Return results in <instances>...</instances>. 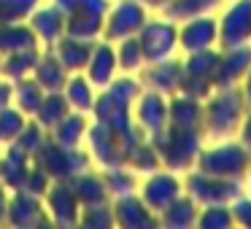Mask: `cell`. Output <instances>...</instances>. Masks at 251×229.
I'll list each match as a JSON object with an SVG mask.
<instances>
[{
  "mask_svg": "<svg viewBox=\"0 0 251 229\" xmlns=\"http://www.w3.org/2000/svg\"><path fill=\"white\" fill-rule=\"evenodd\" d=\"M249 111L240 87H227V89H213L202 100V132L205 140H224L232 137L243 124V116Z\"/></svg>",
  "mask_w": 251,
  "mask_h": 229,
  "instance_id": "obj_1",
  "label": "cell"
},
{
  "mask_svg": "<svg viewBox=\"0 0 251 229\" xmlns=\"http://www.w3.org/2000/svg\"><path fill=\"white\" fill-rule=\"evenodd\" d=\"M151 146L157 148L165 170L173 173H186L195 167L197 154L205 146V132L202 130H184V127H165L159 135L149 137Z\"/></svg>",
  "mask_w": 251,
  "mask_h": 229,
  "instance_id": "obj_2",
  "label": "cell"
},
{
  "mask_svg": "<svg viewBox=\"0 0 251 229\" xmlns=\"http://www.w3.org/2000/svg\"><path fill=\"white\" fill-rule=\"evenodd\" d=\"M89 143V157L92 162H98L100 167H122L130 162V154L138 143H143L146 137H130L125 132L114 130V127L103 124V121H89L87 137Z\"/></svg>",
  "mask_w": 251,
  "mask_h": 229,
  "instance_id": "obj_3",
  "label": "cell"
},
{
  "mask_svg": "<svg viewBox=\"0 0 251 229\" xmlns=\"http://www.w3.org/2000/svg\"><path fill=\"white\" fill-rule=\"evenodd\" d=\"M195 164L202 173L219 175V178L243 181L249 175V167H251V151L240 140L224 137V140L213 143V146H202Z\"/></svg>",
  "mask_w": 251,
  "mask_h": 229,
  "instance_id": "obj_4",
  "label": "cell"
},
{
  "mask_svg": "<svg viewBox=\"0 0 251 229\" xmlns=\"http://www.w3.org/2000/svg\"><path fill=\"white\" fill-rule=\"evenodd\" d=\"M33 164L44 170L51 181H68V178H73V175L89 170L92 157H89V151H81V146L78 148L62 146V143H57L51 135H46L44 146L33 154Z\"/></svg>",
  "mask_w": 251,
  "mask_h": 229,
  "instance_id": "obj_5",
  "label": "cell"
},
{
  "mask_svg": "<svg viewBox=\"0 0 251 229\" xmlns=\"http://www.w3.org/2000/svg\"><path fill=\"white\" fill-rule=\"evenodd\" d=\"M184 191L197 202L200 207L205 205H229L243 194V181L219 178V175L202 173V170H186Z\"/></svg>",
  "mask_w": 251,
  "mask_h": 229,
  "instance_id": "obj_6",
  "label": "cell"
},
{
  "mask_svg": "<svg viewBox=\"0 0 251 229\" xmlns=\"http://www.w3.org/2000/svg\"><path fill=\"white\" fill-rule=\"evenodd\" d=\"M146 22H149V8L141 0H119L114 8L108 6L103 24V41L119 44L125 38H132V35L141 33Z\"/></svg>",
  "mask_w": 251,
  "mask_h": 229,
  "instance_id": "obj_7",
  "label": "cell"
},
{
  "mask_svg": "<svg viewBox=\"0 0 251 229\" xmlns=\"http://www.w3.org/2000/svg\"><path fill=\"white\" fill-rule=\"evenodd\" d=\"M138 41H141V51L146 62H159L168 60V57L176 54L178 49V27L170 19H149L143 24V30L138 33Z\"/></svg>",
  "mask_w": 251,
  "mask_h": 229,
  "instance_id": "obj_8",
  "label": "cell"
},
{
  "mask_svg": "<svg viewBox=\"0 0 251 229\" xmlns=\"http://www.w3.org/2000/svg\"><path fill=\"white\" fill-rule=\"evenodd\" d=\"M138 194H141V200L159 216L176 197L184 194V181H178V173H173V170L159 167V170H154V173L146 175V181L141 183V191H138Z\"/></svg>",
  "mask_w": 251,
  "mask_h": 229,
  "instance_id": "obj_9",
  "label": "cell"
},
{
  "mask_svg": "<svg viewBox=\"0 0 251 229\" xmlns=\"http://www.w3.org/2000/svg\"><path fill=\"white\" fill-rule=\"evenodd\" d=\"M251 44V0H235L219 19V49Z\"/></svg>",
  "mask_w": 251,
  "mask_h": 229,
  "instance_id": "obj_10",
  "label": "cell"
},
{
  "mask_svg": "<svg viewBox=\"0 0 251 229\" xmlns=\"http://www.w3.org/2000/svg\"><path fill=\"white\" fill-rule=\"evenodd\" d=\"M181 76H184V60H178V57H168V60H159V62H146L138 70L141 87L151 89V92H159L165 97L178 92Z\"/></svg>",
  "mask_w": 251,
  "mask_h": 229,
  "instance_id": "obj_11",
  "label": "cell"
},
{
  "mask_svg": "<svg viewBox=\"0 0 251 229\" xmlns=\"http://www.w3.org/2000/svg\"><path fill=\"white\" fill-rule=\"evenodd\" d=\"M132 119L146 137H154L168 127V97L151 89H143L132 105Z\"/></svg>",
  "mask_w": 251,
  "mask_h": 229,
  "instance_id": "obj_12",
  "label": "cell"
},
{
  "mask_svg": "<svg viewBox=\"0 0 251 229\" xmlns=\"http://www.w3.org/2000/svg\"><path fill=\"white\" fill-rule=\"evenodd\" d=\"M251 68V44L232 46V49H219V65L213 73V89L240 87Z\"/></svg>",
  "mask_w": 251,
  "mask_h": 229,
  "instance_id": "obj_13",
  "label": "cell"
},
{
  "mask_svg": "<svg viewBox=\"0 0 251 229\" xmlns=\"http://www.w3.org/2000/svg\"><path fill=\"white\" fill-rule=\"evenodd\" d=\"M219 44V19L208 17H195L181 22L178 27V49L184 54H192V51H202V49H216Z\"/></svg>",
  "mask_w": 251,
  "mask_h": 229,
  "instance_id": "obj_14",
  "label": "cell"
},
{
  "mask_svg": "<svg viewBox=\"0 0 251 229\" xmlns=\"http://www.w3.org/2000/svg\"><path fill=\"white\" fill-rule=\"evenodd\" d=\"M44 205H46V213H49L51 224H60V227L78 224L81 202L76 200V194L68 186V181H51L49 191L44 194Z\"/></svg>",
  "mask_w": 251,
  "mask_h": 229,
  "instance_id": "obj_15",
  "label": "cell"
},
{
  "mask_svg": "<svg viewBox=\"0 0 251 229\" xmlns=\"http://www.w3.org/2000/svg\"><path fill=\"white\" fill-rule=\"evenodd\" d=\"M114 224L116 227H125V229H154L159 227V216L141 200L138 191L125 197H114Z\"/></svg>",
  "mask_w": 251,
  "mask_h": 229,
  "instance_id": "obj_16",
  "label": "cell"
},
{
  "mask_svg": "<svg viewBox=\"0 0 251 229\" xmlns=\"http://www.w3.org/2000/svg\"><path fill=\"white\" fill-rule=\"evenodd\" d=\"M6 224L11 227H41V224H51L49 213H46L44 197L27 194V191H11L6 210Z\"/></svg>",
  "mask_w": 251,
  "mask_h": 229,
  "instance_id": "obj_17",
  "label": "cell"
},
{
  "mask_svg": "<svg viewBox=\"0 0 251 229\" xmlns=\"http://www.w3.org/2000/svg\"><path fill=\"white\" fill-rule=\"evenodd\" d=\"M119 73V60H116V46L108 41H98L95 51L89 57L87 68H84V76L89 78L95 89H105Z\"/></svg>",
  "mask_w": 251,
  "mask_h": 229,
  "instance_id": "obj_18",
  "label": "cell"
},
{
  "mask_svg": "<svg viewBox=\"0 0 251 229\" xmlns=\"http://www.w3.org/2000/svg\"><path fill=\"white\" fill-rule=\"evenodd\" d=\"M27 24L33 27V33L38 35L41 46H54L57 41L65 35V11L51 6H38L27 17Z\"/></svg>",
  "mask_w": 251,
  "mask_h": 229,
  "instance_id": "obj_19",
  "label": "cell"
},
{
  "mask_svg": "<svg viewBox=\"0 0 251 229\" xmlns=\"http://www.w3.org/2000/svg\"><path fill=\"white\" fill-rule=\"evenodd\" d=\"M30 167H33V157L8 143L6 151L0 154V183L8 186V191H19L27 178Z\"/></svg>",
  "mask_w": 251,
  "mask_h": 229,
  "instance_id": "obj_20",
  "label": "cell"
},
{
  "mask_svg": "<svg viewBox=\"0 0 251 229\" xmlns=\"http://www.w3.org/2000/svg\"><path fill=\"white\" fill-rule=\"evenodd\" d=\"M33 78L46 89V92H62L68 78H71V70L60 62V57L54 54V49L46 46V51H41L38 62H35Z\"/></svg>",
  "mask_w": 251,
  "mask_h": 229,
  "instance_id": "obj_21",
  "label": "cell"
},
{
  "mask_svg": "<svg viewBox=\"0 0 251 229\" xmlns=\"http://www.w3.org/2000/svg\"><path fill=\"white\" fill-rule=\"evenodd\" d=\"M168 124L184 127V130H202V100L186 97V94H170L168 97Z\"/></svg>",
  "mask_w": 251,
  "mask_h": 229,
  "instance_id": "obj_22",
  "label": "cell"
},
{
  "mask_svg": "<svg viewBox=\"0 0 251 229\" xmlns=\"http://www.w3.org/2000/svg\"><path fill=\"white\" fill-rule=\"evenodd\" d=\"M30 49H41V41L27 22H0V54L8 57Z\"/></svg>",
  "mask_w": 251,
  "mask_h": 229,
  "instance_id": "obj_23",
  "label": "cell"
},
{
  "mask_svg": "<svg viewBox=\"0 0 251 229\" xmlns=\"http://www.w3.org/2000/svg\"><path fill=\"white\" fill-rule=\"evenodd\" d=\"M105 14L108 11H98V8H81V11L68 14L65 17V35H71V38H84V41L103 38Z\"/></svg>",
  "mask_w": 251,
  "mask_h": 229,
  "instance_id": "obj_24",
  "label": "cell"
},
{
  "mask_svg": "<svg viewBox=\"0 0 251 229\" xmlns=\"http://www.w3.org/2000/svg\"><path fill=\"white\" fill-rule=\"evenodd\" d=\"M95 44H98V41H84V38H71V35H62V38L57 41L51 49H54V54L60 57V62L71 73H84L89 57H92V51H95Z\"/></svg>",
  "mask_w": 251,
  "mask_h": 229,
  "instance_id": "obj_25",
  "label": "cell"
},
{
  "mask_svg": "<svg viewBox=\"0 0 251 229\" xmlns=\"http://www.w3.org/2000/svg\"><path fill=\"white\" fill-rule=\"evenodd\" d=\"M68 186L73 189L76 200L84 205H95V202H105L111 200L108 197V189H105V181H103V173H92V170H84V173L68 178Z\"/></svg>",
  "mask_w": 251,
  "mask_h": 229,
  "instance_id": "obj_26",
  "label": "cell"
},
{
  "mask_svg": "<svg viewBox=\"0 0 251 229\" xmlns=\"http://www.w3.org/2000/svg\"><path fill=\"white\" fill-rule=\"evenodd\" d=\"M197 213H200V205L192 200L189 194H181L159 213V227H170V229H186V227H195L197 221Z\"/></svg>",
  "mask_w": 251,
  "mask_h": 229,
  "instance_id": "obj_27",
  "label": "cell"
},
{
  "mask_svg": "<svg viewBox=\"0 0 251 229\" xmlns=\"http://www.w3.org/2000/svg\"><path fill=\"white\" fill-rule=\"evenodd\" d=\"M87 127H89V114H81V111H71L54 130L49 132L57 143L62 146H71V148H78L87 137Z\"/></svg>",
  "mask_w": 251,
  "mask_h": 229,
  "instance_id": "obj_28",
  "label": "cell"
},
{
  "mask_svg": "<svg viewBox=\"0 0 251 229\" xmlns=\"http://www.w3.org/2000/svg\"><path fill=\"white\" fill-rule=\"evenodd\" d=\"M62 94L68 97L71 111H81V114H89L92 105H95V97H98V94H95V87L89 84V78L84 76V73H71Z\"/></svg>",
  "mask_w": 251,
  "mask_h": 229,
  "instance_id": "obj_29",
  "label": "cell"
},
{
  "mask_svg": "<svg viewBox=\"0 0 251 229\" xmlns=\"http://www.w3.org/2000/svg\"><path fill=\"white\" fill-rule=\"evenodd\" d=\"M44 97H46V89L41 87V84L35 81L33 76L14 81V105H17V108L22 111L25 116H30V119H33L35 111L41 108Z\"/></svg>",
  "mask_w": 251,
  "mask_h": 229,
  "instance_id": "obj_30",
  "label": "cell"
},
{
  "mask_svg": "<svg viewBox=\"0 0 251 229\" xmlns=\"http://www.w3.org/2000/svg\"><path fill=\"white\" fill-rule=\"evenodd\" d=\"M68 114H71V105H68V97H65V94H62V92H46L44 103H41V108L35 111L33 119L38 121V124L44 127L46 132H51Z\"/></svg>",
  "mask_w": 251,
  "mask_h": 229,
  "instance_id": "obj_31",
  "label": "cell"
},
{
  "mask_svg": "<svg viewBox=\"0 0 251 229\" xmlns=\"http://www.w3.org/2000/svg\"><path fill=\"white\" fill-rule=\"evenodd\" d=\"M213 8H219V0H170L168 6L162 8V14H165V19L178 24V22H186V19L211 14Z\"/></svg>",
  "mask_w": 251,
  "mask_h": 229,
  "instance_id": "obj_32",
  "label": "cell"
},
{
  "mask_svg": "<svg viewBox=\"0 0 251 229\" xmlns=\"http://www.w3.org/2000/svg\"><path fill=\"white\" fill-rule=\"evenodd\" d=\"M38 57H41V49L17 51V54L3 57V65H0V76H3V78H8V81H19V78L33 76Z\"/></svg>",
  "mask_w": 251,
  "mask_h": 229,
  "instance_id": "obj_33",
  "label": "cell"
},
{
  "mask_svg": "<svg viewBox=\"0 0 251 229\" xmlns=\"http://www.w3.org/2000/svg\"><path fill=\"white\" fill-rule=\"evenodd\" d=\"M103 181L105 189H108V197H125L138 191V181H135V170L122 164V167H103Z\"/></svg>",
  "mask_w": 251,
  "mask_h": 229,
  "instance_id": "obj_34",
  "label": "cell"
},
{
  "mask_svg": "<svg viewBox=\"0 0 251 229\" xmlns=\"http://www.w3.org/2000/svg\"><path fill=\"white\" fill-rule=\"evenodd\" d=\"M216 65H219V49L192 51V54L184 57V76H195V78H205V81H213Z\"/></svg>",
  "mask_w": 251,
  "mask_h": 229,
  "instance_id": "obj_35",
  "label": "cell"
},
{
  "mask_svg": "<svg viewBox=\"0 0 251 229\" xmlns=\"http://www.w3.org/2000/svg\"><path fill=\"white\" fill-rule=\"evenodd\" d=\"M114 46H116V60H119V70L122 73H138L143 65H146L138 35L125 38V41H119V44H114Z\"/></svg>",
  "mask_w": 251,
  "mask_h": 229,
  "instance_id": "obj_36",
  "label": "cell"
},
{
  "mask_svg": "<svg viewBox=\"0 0 251 229\" xmlns=\"http://www.w3.org/2000/svg\"><path fill=\"white\" fill-rule=\"evenodd\" d=\"M30 116H25L17 105H6V108H0V143H14L19 137V132L25 130Z\"/></svg>",
  "mask_w": 251,
  "mask_h": 229,
  "instance_id": "obj_37",
  "label": "cell"
},
{
  "mask_svg": "<svg viewBox=\"0 0 251 229\" xmlns=\"http://www.w3.org/2000/svg\"><path fill=\"white\" fill-rule=\"evenodd\" d=\"M127 167H132L135 173H154V170H159L162 167V159H159V154H157V148L151 146V140H143V143H138L135 148H132V154H130V162H127Z\"/></svg>",
  "mask_w": 251,
  "mask_h": 229,
  "instance_id": "obj_38",
  "label": "cell"
},
{
  "mask_svg": "<svg viewBox=\"0 0 251 229\" xmlns=\"http://www.w3.org/2000/svg\"><path fill=\"white\" fill-rule=\"evenodd\" d=\"M195 227H202V229H229V227H235L232 210H229V205H205V207H200V213H197Z\"/></svg>",
  "mask_w": 251,
  "mask_h": 229,
  "instance_id": "obj_39",
  "label": "cell"
},
{
  "mask_svg": "<svg viewBox=\"0 0 251 229\" xmlns=\"http://www.w3.org/2000/svg\"><path fill=\"white\" fill-rule=\"evenodd\" d=\"M78 224H84V227H114V205H111V200L84 205Z\"/></svg>",
  "mask_w": 251,
  "mask_h": 229,
  "instance_id": "obj_40",
  "label": "cell"
},
{
  "mask_svg": "<svg viewBox=\"0 0 251 229\" xmlns=\"http://www.w3.org/2000/svg\"><path fill=\"white\" fill-rule=\"evenodd\" d=\"M46 135H49V132H46L44 127L38 124V121H35V119H27V124H25V130L19 132V137L14 140V146L22 148L25 154H30V157H33V154L38 151L41 146H44Z\"/></svg>",
  "mask_w": 251,
  "mask_h": 229,
  "instance_id": "obj_41",
  "label": "cell"
},
{
  "mask_svg": "<svg viewBox=\"0 0 251 229\" xmlns=\"http://www.w3.org/2000/svg\"><path fill=\"white\" fill-rule=\"evenodd\" d=\"M41 6V0H3L0 22H27V17Z\"/></svg>",
  "mask_w": 251,
  "mask_h": 229,
  "instance_id": "obj_42",
  "label": "cell"
},
{
  "mask_svg": "<svg viewBox=\"0 0 251 229\" xmlns=\"http://www.w3.org/2000/svg\"><path fill=\"white\" fill-rule=\"evenodd\" d=\"M49 186H51V178L41 167H35V164H33L30 173H27V178H25V183H22V191L35 194V197H44L46 191H49Z\"/></svg>",
  "mask_w": 251,
  "mask_h": 229,
  "instance_id": "obj_43",
  "label": "cell"
},
{
  "mask_svg": "<svg viewBox=\"0 0 251 229\" xmlns=\"http://www.w3.org/2000/svg\"><path fill=\"white\" fill-rule=\"evenodd\" d=\"M57 8H62L68 14L81 11V8H98V11H108V0H51Z\"/></svg>",
  "mask_w": 251,
  "mask_h": 229,
  "instance_id": "obj_44",
  "label": "cell"
},
{
  "mask_svg": "<svg viewBox=\"0 0 251 229\" xmlns=\"http://www.w3.org/2000/svg\"><path fill=\"white\" fill-rule=\"evenodd\" d=\"M229 210H232L235 224H240V227H249V229H251V197H243V194H240L238 200L229 202Z\"/></svg>",
  "mask_w": 251,
  "mask_h": 229,
  "instance_id": "obj_45",
  "label": "cell"
},
{
  "mask_svg": "<svg viewBox=\"0 0 251 229\" xmlns=\"http://www.w3.org/2000/svg\"><path fill=\"white\" fill-rule=\"evenodd\" d=\"M6 105H14V81L0 76V108Z\"/></svg>",
  "mask_w": 251,
  "mask_h": 229,
  "instance_id": "obj_46",
  "label": "cell"
},
{
  "mask_svg": "<svg viewBox=\"0 0 251 229\" xmlns=\"http://www.w3.org/2000/svg\"><path fill=\"white\" fill-rule=\"evenodd\" d=\"M238 135H240L238 140H240V143H243V146L251 151V108L246 111V116H243V124H240Z\"/></svg>",
  "mask_w": 251,
  "mask_h": 229,
  "instance_id": "obj_47",
  "label": "cell"
},
{
  "mask_svg": "<svg viewBox=\"0 0 251 229\" xmlns=\"http://www.w3.org/2000/svg\"><path fill=\"white\" fill-rule=\"evenodd\" d=\"M8 200H11V191H8V186L0 183V224L6 221V210H8Z\"/></svg>",
  "mask_w": 251,
  "mask_h": 229,
  "instance_id": "obj_48",
  "label": "cell"
},
{
  "mask_svg": "<svg viewBox=\"0 0 251 229\" xmlns=\"http://www.w3.org/2000/svg\"><path fill=\"white\" fill-rule=\"evenodd\" d=\"M240 92H243L246 103H249V108H251V68H249V73H246V78L240 81Z\"/></svg>",
  "mask_w": 251,
  "mask_h": 229,
  "instance_id": "obj_49",
  "label": "cell"
},
{
  "mask_svg": "<svg viewBox=\"0 0 251 229\" xmlns=\"http://www.w3.org/2000/svg\"><path fill=\"white\" fill-rule=\"evenodd\" d=\"M141 3H143L146 8H159V11H162V8L168 6L170 0H141Z\"/></svg>",
  "mask_w": 251,
  "mask_h": 229,
  "instance_id": "obj_50",
  "label": "cell"
},
{
  "mask_svg": "<svg viewBox=\"0 0 251 229\" xmlns=\"http://www.w3.org/2000/svg\"><path fill=\"white\" fill-rule=\"evenodd\" d=\"M0 65H3V54H0Z\"/></svg>",
  "mask_w": 251,
  "mask_h": 229,
  "instance_id": "obj_51",
  "label": "cell"
},
{
  "mask_svg": "<svg viewBox=\"0 0 251 229\" xmlns=\"http://www.w3.org/2000/svg\"><path fill=\"white\" fill-rule=\"evenodd\" d=\"M249 175H251V167H249Z\"/></svg>",
  "mask_w": 251,
  "mask_h": 229,
  "instance_id": "obj_52",
  "label": "cell"
},
{
  "mask_svg": "<svg viewBox=\"0 0 251 229\" xmlns=\"http://www.w3.org/2000/svg\"><path fill=\"white\" fill-rule=\"evenodd\" d=\"M0 3H3V0H0Z\"/></svg>",
  "mask_w": 251,
  "mask_h": 229,
  "instance_id": "obj_53",
  "label": "cell"
}]
</instances>
